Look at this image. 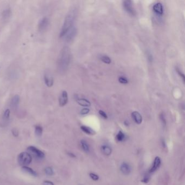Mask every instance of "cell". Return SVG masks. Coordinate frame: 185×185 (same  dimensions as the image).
<instances>
[{"instance_id":"6da1fadb","label":"cell","mask_w":185,"mask_h":185,"mask_svg":"<svg viewBox=\"0 0 185 185\" xmlns=\"http://www.w3.org/2000/svg\"><path fill=\"white\" fill-rule=\"evenodd\" d=\"M71 51L67 47L62 49L59 56L58 67L60 72H64L67 69L71 62Z\"/></svg>"},{"instance_id":"7a4b0ae2","label":"cell","mask_w":185,"mask_h":185,"mask_svg":"<svg viewBox=\"0 0 185 185\" xmlns=\"http://www.w3.org/2000/svg\"><path fill=\"white\" fill-rule=\"evenodd\" d=\"M75 16L76 12L75 9H73L71 10L70 13H68L67 16H66L64 22L61 30V32L60 34V38L64 37L68 30L73 27V25L75 19Z\"/></svg>"},{"instance_id":"3957f363","label":"cell","mask_w":185,"mask_h":185,"mask_svg":"<svg viewBox=\"0 0 185 185\" xmlns=\"http://www.w3.org/2000/svg\"><path fill=\"white\" fill-rule=\"evenodd\" d=\"M17 160L20 165L24 167L29 165L32 161V158L29 153L22 152L19 155Z\"/></svg>"},{"instance_id":"277c9868","label":"cell","mask_w":185,"mask_h":185,"mask_svg":"<svg viewBox=\"0 0 185 185\" xmlns=\"http://www.w3.org/2000/svg\"><path fill=\"white\" fill-rule=\"evenodd\" d=\"M123 6L124 10L130 15L135 16L136 15V11L133 7V2L131 1H124L123 2Z\"/></svg>"},{"instance_id":"5b68a950","label":"cell","mask_w":185,"mask_h":185,"mask_svg":"<svg viewBox=\"0 0 185 185\" xmlns=\"http://www.w3.org/2000/svg\"><path fill=\"white\" fill-rule=\"evenodd\" d=\"M27 150L29 151L31 154H32L35 157L38 159H43L45 157V154L41 151L40 150L38 149L35 147L30 146L28 147Z\"/></svg>"},{"instance_id":"8992f818","label":"cell","mask_w":185,"mask_h":185,"mask_svg":"<svg viewBox=\"0 0 185 185\" xmlns=\"http://www.w3.org/2000/svg\"><path fill=\"white\" fill-rule=\"evenodd\" d=\"M76 34H77V29H75V27H73L68 30L64 37H65V40L67 42H71L75 39Z\"/></svg>"},{"instance_id":"52a82bcc","label":"cell","mask_w":185,"mask_h":185,"mask_svg":"<svg viewBox=\"0 0 185 185\" xmlns=\"http://www.w3.org/2000/svg\"><path fill=\"white\" fill-rule=\"evenodd\" d=\"M68 102V94L66 91H63L62 92V94L60 95L59 99V103L60 107H64Z\"/></svg>"},{"instance_id":"ba28073f","label":"cell","mask_w":185,"mask_h":185,"mask_svg":"<svg viewBox=\"0 0 185 185\" xmlns=\"http://www.w3.org/2000/svg\"><path fill=\"white\" fill-rule=\"evenodd\" d=\"M161 161L160 158L159 157L157 156L154 159L152 167L149 170V173H152L155 172V171H156L157 169L159 168L160 165H161Z\"/></svg>"},{"instance_id":"9c48e42d","label":"cell","mask_w":185,"mask_h":185,"mask_svg":"<svg viewBox=\"0 0 185 185\" xmlns=\"http://www.w3.org/2000/svg\"><path fill=\"white\" fill-rule=\"evenodd\" d=\"M49 25V20L47 17L43 18L39 23L38 28L40 31H44L47 28Z\"/></svg>"},{"instance_id":"30bf717a","label":"cell","mask_w":185,"mask_h":185,"mask_svg":"<svg viewBox=\"0 0 185 185\" xmlns=\"http://www.w3.org/2000/svg\"><path fill=\"white\" fill-rule=\"evenodd\" d=\"M153 11L158 15H163V7L162 3L157 2L155 4L153 7Z\"/></svg>"},{"instance_id":"8fae6325","label":"cell","mask_w":185,"mask_h":185,"mask_svg":"<svg viewBox=\"0 0 185 185\" xmlns=\"http://www.w3.org/2000/svg\"><path fill=\"white\" fill-rule=\"evenodd\" d=\"M120 170L124 175H129L131 172V167L126 163H123L120 166Z\"/></svg>"},{"instance_id":"7c38bea8","label":"cell","mask_w":185,"mask_h":185,"mask_svg":"<svg viewBox=\"0 0 185 185\" xmlns=\"http://www.w3.org/2000/svg\"><path fill=\"white\" fill-rule=\"evenodd\" d=\"M131 116L135 122L137 124H140L142 122V117L137 111H133L131 114Z\"/></svg>"},{"instance_id":"4fadbf2b","label":"cell","mask_w":185,"mask_h":185,"mask_svg":"<svg viewBox=\"0 0 185 185\" xmlns=\"http://www.w3.org/2000/svg\"><path fill=\"white\" fill-rule=\"evenodd\" d=\"M44 81L47 87L51 88L53 85V78L52 76L49 74H45L44 75Z\"/></svg>"},{"instance_id":"5bb4252c","label":"cell","mask_w":185,"mask_h":185,"mask_svg":"<svg viewBox=\"0 0 185 185\" xmlns=\"http://www.w3.org/2000/svg\"><path fill=\"white\" fill-rule=\"evenodd\" d=\"M20 97L19 95L16 94L13 97L11 101V107L13 109H16L19 104Z\"/></svg>"},{"instance_id":"9a60e30c","label":"cell","mask_w":185,"mask_h":185,"mask_svg":"<svg viewBox=\"0 0 185 185\" xmlns=\"http://www.w3.org/2000/svg\"><path fill=\"white\" fill-rule=\"evenodd\" d=\"M81 130L84 132L85 133H87L88 135H94V134H96V131L94 130H93L90 127H87V126H82L81 127Z\"/></svg>"},{"instance_id":"2e32d148","label":"cell","mask_w":185,"mask_h":185,"mask_svg":"<svg viewBox=\"0 0 185 185\" xmlns=\"http://www.w3.org/2000/svg\"><path fill=\"white\" fill-rule=\"evenodd\" d=\"M77 102L78 104L81 106H83V107H90L91 105V103L88 101V99H84V98H81V99L77 98Z\"/></svg>"},{"instance_id":"e0dca14e","label":"cell","mask_w":185,"mask_h":185,"mask_svg":"<svg viewBox=\"0 0 185 185\" xmlns=\"http://www.w3.org/2000/svg\"><path fill=\"white\" fill-rule=\"evenodd\" d=\"M101 150L103 154L107 156L110 155L112 153V149L108 146H103L101 147Z\"/></svg>"},{"instance_id":"ac0fdd59","label":"cell","mask_w":185,"mask_h":185,"mask_svg":"<svg viewBox=\"0 0 185 185\" xmlns=\"http://www.w3.org/2000/svg\"><path fill=\"white\" fill-rule=\"evenodd\" d=\"M22 171H23L24 172L27 173L31 175V176H38V174H37V173H36V171H34V170L33 169H32V168H29V167H28L27 166L22 167Z\"/></svg>"},{"instance_id":"d6986e66","label":"cell","mask_w":185,"mask_h":185,"mask_svg":"<svg viewBox=\"0 0 185 185\" xmlns=\"http://www.w3.org/2000/svg\"><path fill=\"white\" fill-rule=\"evenodd\" d=\"M81 148L86 153H89L90 152V147L87 143V142L85 140H81Z\"/></svg>"},{"instance_id":"ffe728a7","label":"cell","mask_w":185,"mask_h":185,"mask_svg":"<svg viewBox=\"0 0 185 185\" xmlns=\"http://www.w3.org/2000/svg\"><path fill=\"white\" fill-rule=\"evenodd\" d=\"M116 140L119 141V142H122L124 140H125V138H126V135L125 134L121 131H120L118 132V133H117V135H116Z\"/></svg>"},{"instance_id":"44dd1931","label":"cell","mask_w":185,"mask_h":185,"mask_svg":"<svg viewBox=\"0 0 185 185\" xmlns=\"http://www.w3.org/2000/svg\"><path fill=\"white\" fill-rule=\"evenodd\" d=\"M42 128L40 126H36L35 128V133L38 137H41L42 134Z\"/></svg>"},{"instance_id":"7402d4cb","label":"cell","mask_w":185,"mask_h":185,"mask_svg":"<svg viewBox=\"0 0 185 185\" xmlns=\"http://www.w3.org/2000/svg\"><path fill=\"white\" fill-rule=\"evenodd\" d=\"M101 60L102 62L107 64H110L111 62V59L107 55H103L101 57Z\"/></svg>"},{"instance_id":"603a6c76","label":"cell","mask_w":185,"mask_h":185,"mask_svg":"<svg viewBox=\"0 0 185 185\" xmlns=\"http://www.w3.org/2000/svg\"><path fill=\"white\" fill-rule=\"evenodd\" d=\"M45 172L47 176H52L54 174L53 170L52 168H51V167H46L45 169Z\"/></svg>"},{"instance_id":"cb8c5ba5","label":"cell","mask_w":185,"mask_h":185,"mask_svg":"<svg viewBox=\"0 0 185 185\" xmlns=\"http://www.w3.org/2000/svg\"><path fill=\"white\" fill-rule=\"evenodd\" d=\"M118 81L119 82L121 83V84H127L128 83V81L127 79V78L126 77H120L118 78Z\"/></svg>"},{"instance_id":"d4e9b609","label":"cell","mask_w":185,"mask_h":185,"mask_svg":"<svg viewBox=\"0 0 185 185\" xmlns=\"http://www.w3.org/2000/svg\"><path fill=\"white\" fill-rule=\"evenodd\" d=\"M89 176H90L91 179L93 180L94 181H97L99 179V176L97 175V174H94V173H90Z\"/></svg>"},{"instance_id":"484cf974","label":"cell","mask_w":185,"mask_h":185,"mask_svg":"<svg viewBox=\"0 0 185 185\" xmlns=\"http://www.w3.org/2000/svg\"><path fill=\"white\" fill-rule=\"evenodd\" d=\"M10 113V112L9 109H7L4 112V115H3L4 118L6 120H8L9 118Z\"/></svg>"},{"instance_id":"4316f807","label":"cell","mask_w":185,"mask_h":185,"mask_svg":"<svg viewBox=\"0 0 185 185\" xmlns=\"http://www.w3.org/2000/svg\"><path fill=\"white\" fill-rule=\"evenodd\" d=\"M160 120H161V122H162L163 125L164 126H165L166 125V120L164 114H160Z\"/></svg>"},{"instance_id":"83f0119b","label":"cell","mask_w":185,"mask_h":185,"mask_svg":"<svg viewBox=\"0 0 185 185\" xmlns=\"http://www.w3.org/2000/svg\"><path fill=\"white\" fill-rule=\"evenodd\" d=\"M176 71H177L178 73L179 74V75H180V77L181 78H182V81L184 82V83H185V75H184V74L182 72H181V71H180L179 70V69H178V68H176Z\"/></svg>"},{"instance_id":"f1b7e54d","label":"cell","mask_w":185,"mask_h":185,"mask_svg":"<svg viewBox=\"0 0 185 185\" xmlns=\"http://www.w3.org/2000/svg\"><path fill=\"white\" fill-rule=\"evenodd\" d=\"M90 112V110L88 109V108H84V109H83L81 111V114L82 115H86L88 114L89 112Z\"/></svg>"},{"instance_id":"f546056e","label":"cell","mask_w":185,"mask_h":185,"mask_svg":"<svg viewBox=\"0 0 185 185\" xmlns=\"http://www.w3.org/2000/svg\"><path fill=\"white\" fill-rule=\"evenodd\" d=\"M10 11L9 10H5L3 13V17L4 18H5V19H6V18H8L9 16H10Z\"/></svg>"},{"instance_id":"4dcf8cb0","label":"cell","mask_w":185,"mask_h":185,"mask_svg":"<svg viewBox=\"0 0 185 185\" xmlns=\"http://www.w3.org/2000/svg\"><path fill=\"white\" fill-rule=\"evenodd\" d=\"M99 114L101 115V116L102 117H103L105 119H107V115L106 114V113L102 110L99 111Z\"/></svg>"},{"instance_id":"1f68e13d","label":"cell","mask_w":185,"mask_h":185,"mask_svg":"<svg viewBox=\"0 0 185 185\" xmlns=\"http://www.w3.org/2000/svg\"><path fill=\"white\" fill-rule=\"evenodd\" d=\"M149 176H148V175H147V176H145L144 177V178L142 180V181L144 182V183H147V182H149Z\"/></svg>"},{"instance_id":"d6a6232c","label":"cell","mask_w":185,"mask_h":185,"mask_svg":"<svg viewBox=\"0 0 185 185\" xmlns=\"http://www.w3.org/2000/svg\"><path fill=\"white\" fill-rule=\"evenodd\" d=\"M12 133H13V136L15 137H17L19 135V132L16 129H14L12 130Z\"/></svg>"},{"instance_id":"836d02e7","label":"cell","mask_w":185,"mask_h":185,"mask_svg":"<svg viewBox=\"0 0 185 185\" xmlns=\"http://www.w3.org/2000/svg\"><path fill=\"white\" fill-rule=\"evenodd\" d=\"M43 185H54V184L49 181H45L43 182Z\"/></svg>"},{"instance_id":"e575fe53","label":"cell","mask_w":185,"mask_h":185,"mask_svg":"<svg viewBox=\"0 0 185 185\" xmlns=\"http://www.w3.org/2000/svg\"><path fill=\"white\" fill-rule=\"evenodd\" d=\"M68 155H70V156H71L72 157H75V155L73 154H72V153H68Z\"/></svg>"}]
</instances>
